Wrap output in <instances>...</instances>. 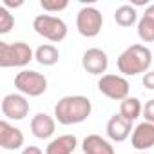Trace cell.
Wrapping results in <instances>:
<instances>
[{"label": "cell", "mask_w": 154, "mask_h": 154, "mask_svg": "<svg viewBox=\"0 0 154 154\" xmlns=\"http://www.w3.org/2000/svg\"><path fill=\"white\" fill-rule=\"evenodd\" d=\"M93 103L87 96L71 94L58 100L54 105V120L62 125H76L82 123L91 116Z\"/></svg>", "instance_id": "1"}, {"label": "cell", "mask_w": 154, "mask_h": 154, "mask_svg": "<svg viewBox=\"0 0 154 154\" xmlns=\"http://www.w3.org/2000/svg\"><path fill=\"white\" fill-rule=\"evenodd\" d=\"M152 63V53L143 44H132L129 45L116 60L118 71L122 76H136L149 72V67Z\"/></svg>", "instance_id": "2"}, {"label": "cell", "mask_w": 154, "mask_h": 154, "mask_svg": "<svg viewBox=\"0 0 154 154\" xmlns=\"http://www.w3.org/2000/svg\"><path fill=\"white\" fill-rule=\"evenodd\" d=\"M35 60V53L26 42H0V67H26Z\"/></svg>", "instance_id": "3"}, {"label": "cell", "mask_w": 154, "mask_h": 154, "mask_svg": "<svg viewBox=\"0 0 154 154\" xmlns=\"http://www.w3.org/2000/svg\"><path fill=\"white\" fill-rule=\"evenodd\" d=\"M33 29L36 31V35L44 36L49 42H62L67 36V24L53 15H38L33 20Z\"/></svg>", "instance_id": "4"}, {"label": "cell", "mask_w": 154, "mask_h": 154, "mask_svg": "<svg viewBox=\"0 0 154 154\" xmlns=\"http://www.w3.org/2000/svg\"><path fill=\"white\" fill-rule=\"evenodd\" d=\"M15 87L18 89L20 94L36 98L47 91V78L38 71L24 69L15 76Z\"/></svg>", "instance_id": "5"}, {"label": "cell", "mask_w": 154, "mask_h": 154, "mask_svg": "<svg viewBox=\"0 0 154 154\" xmlns=\"http://www.w3.org/2000/svg\"><path fill=\"white\" fill-rule=\"evenodd\" d=\"M102 26H103V17L93 6L82 8L78 11V15H76V29H78V33L82 36H85V38L98 36L100 31H102Z\"/></svg>", "instance_id": "6"}, {"label": "cell", "mask_w": 154, "mask_h": 154, "mask_svg": "<svg viewBox=\"0 0 154 154\" xmlns=\"http://www.w3.org/2000/svg\"><path fill=\"white\" fill-rule=\"evenodd\" d=\"M98 91L111 100L123 102L125 98H129L131 85H129L127 78L122 74H103L98 80Z\"/></svg>", "instance_id": "7"}, {"label": "cell", "mask_w": 154, "mask_h": 154, "mask_svg": "<svg viewBox=\"0 0 154 154\" xmlns=\"http://www.w3.org/2000/svg\"><path fill=\"white\" fill-rule=\"evenodd\" d=\"M2 114L8 120H24L29 114V102L20 93H11L2 98Z\"/></svg>", "instance_id": "8"}, {"label": "cell", "mask_w": 154, "mask_h": 154, "mask_svg": "<svg viewBox=\"0 0 154 154\" xmlns=\"http://www.w3.org/2000/svg\"><path fill=\"white\" fill-rule=\"evenodd\" d=\"M82 67L89 72V74H102L107 71L109 67V56L103 49L100 47H91L84 53L82 56Z\"/></svg>", "instance_id": "9"}, {"label": "cell", "mask_w": 154, "mask_h": 154, "mask_svg": "<svg viewBox=\"0 0 154 154\" xmlns=\"http://www.w3.org/2000/svg\"><path fill=\"white\" fill-rule=\"evenodd\" d=\"M131 145L140 152L152 149L154 147V123H149V122L138 123L131 134Z\"/></svg>", "instance_id": "10"}, {"label": "cell", "mask_w": 154, "mask_h": 154, "mask_svg": "<svg viewBox=\"0 0 154 154\" xmlns=\"http://www.w3.org/2000/svg\"><path fill=\"white\" fill-rule=\"evenodd\" d=\"M24 145V132L8 120L0 122V147L6 150H18Z\"/></svg>", "instance_id": "11"}, {"label": "cell", "mask_w": 154, "mask_h": 154, "mask_svg": "<svg viewBox=\"0 0 154 154\" xmlns=\"http://www.w3.org/2000/svg\"><path fill=\"white\" fill-rule=\"evenodd\" d=\"M132 131H134L132 129V122L125 120L120 112L114 114V116H111L109 122H107V127H105V132H107L109 140L111 141H116V143L125 141L132 134Z\"/></svg>", "instance_id": "12"}, {"label": "cell", "mask_w": 154, "mask_h": 154, "mask_svg": "<svg viewBox=\"0 0 154 154\" xmlns=\"http://www.w3.org/2000/svg\"><path fill=\"white\" fill-rule=\"evenodd\" d=\"M56 129V120L45 112H38L31 118V132L38 140H47L54 134Z\"/></svg>", "instance_id": "13"}, {"label": "cell", "mask_w": 154, "mask_h": 154, "mask_svg": "<svg viewBox=\"0 0 154 154\" xmlns=\"http://www.w3.org/2000/svg\"><path fill=\"white\" fill-rule=\"evenodd\" d=\"M76 145H78V140L74 134H62L49 141V145L45 147V154H72Z\"/></svg>", "instance_id": "14"}, {"label": "cell", "mask_w": 154, "mask_h": 154, "mask_svg": "<svg viewBox=\"0 0 154 154\" xmlns=\"http://www.w3.org/2000/svg\"><path fill=\"white\" fill-rule=\"evenodd\" d=\"M84 154H114V147L100 134H89L82 143Z\"/></svg>", "instance_id": "15"}, {"label": "cell", "mask_w": 154, "mask_h": 154, "mask_svg": "<svg viewBox=\"0 0 154 154\" xmlns=\"http://www.w3.org/2000/svg\"><path fill=\"white\" fill-rule=\"evenodd\" d=\"M35 60H36L40 65L51 67V65H54V63L60 60V51H58L53 44H44V45H40V47L35 51Z\"/></svg>", "instance_id": "16"}, {"label": "cell", "mask_w": 154, "mask_h": 154, "mask_svg": "<svg viewBox=\"0 0 154 154\" xmlns=\"http://www.w3.org/2000/svg\"><path fill=\"white\" fill-rule=\"evenodd\" d=\"M141 112H143V107H141V102L136 96H129L120 103V114L129 122L138 120L141 116Z\"/></svg>", "instance_id": "17"}, {"label": "cell", "mask_w": 154, "mask_h": 154, "mask_svg": "<svg viewBox=\"0 0 154 154\" xmlns=\"http://www.w3.org/2000/svg\"><path fill=\"white\" fill-rule=\"evenodd\" d=\"M114 22L120 27H131L138 22V13L134 9V6L131 4H123L114 11Z\"/></svg>", "instance_id": "18"}, {"label": "cell", "mask_w": 154, "mask_h": 154, "mask_svg": "<svg viewBox=\"0 0 154 154\" xmlns=\"http://www.w3.org/2000/svg\"><path fill=\"white\" fill-rule=\"evenodd\" d=\"M138 36L145 44L154 42V20H150L149 17L141 15V18L138 20Z\"/></svg>", "instance_id": "19"}, {"label": "cell", "mask_w": 154, "mask_h": 154, "mask_svg": "<svg viewBox=\"0 0 154 154\" xmlns=\"http://www.w3.org/2000/svg\"><path fill=\"white\" fill-rule=\"evenodd\" d=\"M15 26V17L4 6L0 8V35H8Z\"/></svg>", "instance_id": "20"}, {"label": "cell", "mask_w": 154, "mask_h": 154, "mask_svg": "<svg viewBox=\"0 0 154 154\" xmlns=\"http://www.w3.org/2000/svg\"><path fill=\"white\" fill-rule=\"evenodd\" d=\"M40 6H42V9L47 11V13H58V11L67 9L69 2H67V0H42Z\"/></svg>", "instance_id": "21"}, {"label": "cell", "mask_w": 154, "mask_h": 154, "mask_svg": "<svg viewBox=\"0 0 154 154\" xmlns=\"http://www.w3.org/2000/svg\"><path fill=\"white\" fill-rule=\"evenodd\" d=\"M143 118H145V122H149V123H154V98L152 100H149L147 103H145V107H143Z\"/></svg>", "instance_id": "22"}, {"label": "cell", "mask_w": 154, "mask_h": 154, "mask_svg": "<svg viewBox=\"0 0 154 154\" xmlns=\"http://www.w3.org/2000/svg\"><path fill=\"white\" fill-rule=\"evenodd\" d=\"M141 84H143V87H147V89L154 91V71H149V72H145V74H143Z\"/></svg>", "instance_id": "23"}, {"label": "cell", "mask_w": 154, "mask_h": 154, "mask_svg": "<svg viewBox=\"0 0 154 154\" xmlns=\"http://www.w3.org/2000/svg\"><path fill=\"white\" fill-rule=\"evenodd\" d=\"M22 154H44V152H42L40 147H36V145H29V147H26V149L22 150Z\"/></svg>", "instance_id": "24"}, {"label": "cell", "mask_w": 154, "mask_h": 154, "mask_svg": "<svg viewBox=\"0 0 154 154\" xmlns=\"http://www.w3.org/2000/svg\"><path fill=\"white\" fill-rule=\"evenodd\" d=\"M24 2L20 0V2H11V0H2V6L6 8V9H9V8H20Z\"/></svg>", "instance_id": "25"}, {"label": "cell", "mask_w": 154, "mask_h": 154, "mask_svg": "<svg viewBox=\"0 0 154 154\" xmlns=\"http://www.w3.org/2000/svg\"><path fill=\"white\" fill-rule=\"evenodd\" d=\"M145 17H149L150 20H154V4H150V6H147V9H145V13H143Z\"/></svg>", "instance_id": "26"}, {"label": "cell", "mask_w": 154, "mask_h": 154, "mask_svg": "<svg viewBox=\"0 0 154 154\" xmlns=\"http://www.w3.org/2000/svg\"><path fill=\"white\" fill-rule=\"evenodd\" d=\"M138 154H147V152H138Z\"/></svg>", "instance_id": "27"}]
</instances>
